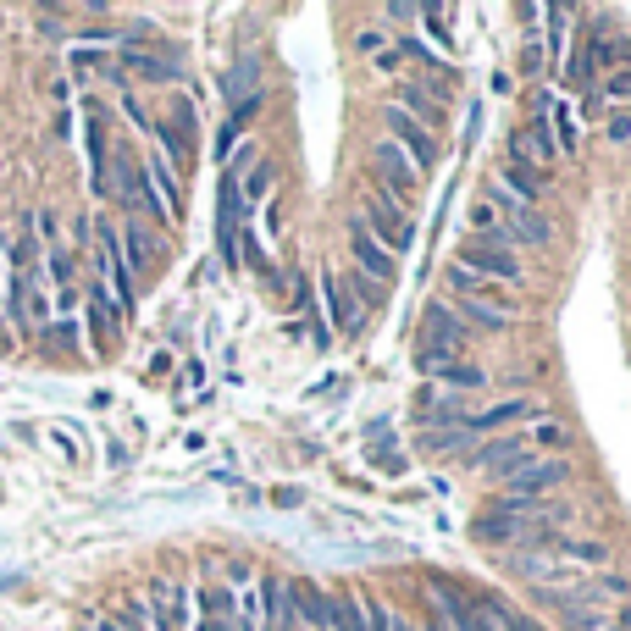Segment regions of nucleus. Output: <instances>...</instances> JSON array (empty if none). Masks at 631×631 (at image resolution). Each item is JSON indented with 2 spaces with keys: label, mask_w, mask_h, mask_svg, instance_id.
<instances>
[{
  "label": "nucleus",
  "mask_w": 631,
  "mask_h": 631,
  "mask_svg": "<svg viewBox=\"0 0 631 631\" xmlns=\"http://www.w3.org/2000/svg\"><path fill=\"white\" fill-rule=\"evenodd\" d=\"M454 266L488 277V283H521V261H515V244L504 239V233H493V239H477V233H471V239L460 244V261Z\"/></svg>",
  "instance_id": "nucleus-1"
},
{
  "label": "nucleus",
  "mask_w": 631,
  "mask_h": 631,
  "mask_svg": "<svg viewBox=\"0 0 631 631\" xmlns=\"http://www.w3.org/2000/svg\"><path fill=\"white\" fill-rule=\"evenodd\" d=\"M371 167H377V183H382L377 194H388V200L399 205V211H410V205H416L421 172L410 167V155L399 150V144H393V139H382L377 150H371Z\"/></svg>",
  "instance_id": "nucleus-2"
},
{
  "label": "nucleus",
  "mask_w": 631,
  "mask_h": 631,
  "mask_svg": "<svg viewBox=\"0 0 631 631\" xmlns=\"http://www.w3.org/2000/svg\"><path fill=\"white\" fill-rule=\"evenodd\" d=\"M360 227H366V233L388 255H399V250H410V244H416V227H410V216L399 211L388 194H371V200H366V222H360Z\"/></svg>",
  "instance_id": "nucleus-3"
},
{
  "label": "nucleus",
  "mask_w": 631,
  "mask_h": 631,
  "mask_svg": "<svg viewBox=\"0 0 631 631\" xmlns=\"http://www.w3.org/2000/svg\"><path fill=\"white\" fill-rule=\"evenodd\" d=\"M565 477H571V460H526L521 471H510V482H504V493H510V504H532L537 493H554L565 488Z\"/></svg>",
  "instance_id": "nucleus-4"
},
{
  "label": "nucleus",
  "mask_w": 631,
  "mask_h": 631,
  "mask_svg": "<svg viewBox=\"0 0 631 631\" xmlns=\"http://www.w3.org/2000/svg\"><path fill=\"white\" fill-rule=\"evenodd\" d=\"M382 117H388L393 144H399V150L410 155V167H416V172H432V167H438V155H443V150H438V133H427L416 117H405L399 106H388Z\"/></svg>",
  "instance_id": "nucleus-5"
},
{
  "label": "nucleus",
  "mask_w": 631,
  "mask_h": 631,
  "mask_svg": "<svg viewBox=\"0 0 631 631\" xmlns=\"http://www.w3.org/2000/svg\"><path fill=\"white\" fill-rule=\"evenodd\" d=\"M416 371L432 382H443V388H488V371L477 366V360H465V355H427V349H416Z\"/></svg>",
  "instance_id": "nucleus-6"
},
{
  "label": "nucleus",
  "mask_w": 631,
  "mask_h": 631,
  "mask_svg": "<svg viewBox=\"0 0 631 631\" xmlns=\"http://www.w3.org/2000/svg\"><path fill=\"white\" fill-rule=\"evenodd\" d=\"M499 227L510 244H532V250H543L548 239H554V227L537 216V205H521V200H504L499 205Z\"/></svg>",
  "instance_id": "nucleus-7"
},
{
  "label": "nucleus",
  "mask_w": 631,
  "mask_h": 631,
  "mask_svg": "<svg viewBox=\"0 0 631 631\" xmlns=\"http://www.w3.org/2000/svg\"><path fill=\"white\" fill-rule=\"evenodd\" d=\"M449 294L471 299V305H488V310H499V316H515V299L504 294V283H488V277L465 272V266H449Z\"/></svg>",
  "instance_id": "nucleus-8"
},
{
  "label": "nucleus",
  "mask_w": 631,
  "mask_h": 631,
  "mask_svg": "<svg viewBox=\"0 0 631 631\" xmlns=\"http://www.w3.org/2000/svg\"><path fill=\"white\" fill-rule=\"evenodd\" d=\"M349 250H355L360 272H366V277H371V283H377V288H388L393 277H399V261H393V255L382 250V244L371 239V233H366V227H360V222L349 227Z\"/></svg>",
  "instance_id": "nucleus-9"
},
{
  "label": "nucleus",
  "mask_w": 631,
  "mask_h": 631,
  "mask_svg": "<svg viewBox=\"0 0 631 631\" xmlns=\"http://www.w3.org/2000/svg\"><path fill=\"white\" fill-rule=\"evenodd\" d=\"M100 266H106L111 288H117V310H133V277H128V261H122V239H117V227L100 222Z\"/></svg>",
  "instance_id": "nucleus-10"
},
{
  "label": "nucleus",
  "mask_w": 631,
  "mask_h": 631,
  "mask_svg": "<svg viewBox=\"0 0 631 631\" xmlns=\"http://www.w3.org/2000/svg\"><path fill=\"white\" fill-rule=\"evenodd\" d=\"M532 460V443L526 438H493V443H482L477 454H471V471H521V465Z\"/></svg>",
  "instance_id": "nucleus-11"
},
{
  "label": "nucleus",
  "mask_w": 631,
  "mask_h": 631,
  "mask_svg": "<svg viewBox=\"0 0 631 631\" xmlns=\"http://www.w3.org/2000/svg\"><path fill=\"white\" fill-rule=\"evenodd\" d=\"M421 322H427V355H460L465 338H471V333H465V322H454L443 305H427Z\"/></svg>",
  "instance_id": "nucleus-12"
},
{
  "label": "nucleus",
  "mask_w": 631,
  "mask_h": 631,
  "mask_svg": "<svg viewBox=\"0 0 631 631\" xmlns=\"http://www.w3.org/2000/svg\"><path fill=\"white\" fill-rule=\"evenodd\" d=\"M532 416H537L532 399H499V405H488V410H471L465 432L477 438V432H499V427H515V421H532Z\"/></svg>",
  "instance_id": "nucleus-13"
},
{
  "label": "nucleus",
  "mask_w": 631,
  "mask_h": 631,
  "mask_svg": "<svg viewBox=\"0 0 631 631\" xmlns=\"http://www.w3.org/2000/svg\"><path fill=\"white\" fill-rule=\"evenodd\" d=\"M510 150H515V161H521V167H532V172H548V167H554V139L543 133V122H532V128H515L510 133Z\"/></svg>",
  "instance_id": "nucleus-14"
},
{
  "label": "nucleus",
  "mask_w": 631,
  "mask_h": 631,
  "mask_svg": "<svg viewBox=\"0 0 631 631\" xmlns=\"http://www.w3.org/2000/svg\"><path fill=\"white\" fill-rule=\"evenodd\" d=\"M288 604H299L294 615H305V620H316L322 631H333V609H338V604H333V598H327L316 582H288Z\"/></svg>",
  "instance_id": "nucleus-15"
},
{
  "label": "nucleus",
  "mask_w": 631,
  "mask_h": 631,
  "mask_svg": "<svg viewBox=\"0 0 631 631\" xmlns=\"http://www.w3.org/2000/svg\"><path fill=\"white\" fill-rule=\"evenodd\" d=\"M322 294H327V310H333V327H338V333H360V316H366V310H360L355 294L338 283V272L322 277Z\"/></svg>",
  "instance_id": "nucleus-16"
},
{
  "label": "nucleus",
  "mask_w": 631,
  "mask_h": 631,
  "mask_svg": "<svg viewBox=\"0 0 631 631\" xmlns=\"http://www.w3.org/2000/svg\"><path fill=\"white\" fill-rule=\"evenodd\" d=\"M144 178H150V194H155V205H161V216H167V222H178V200H183V194H178L172 167L155 155V161H144Z\"/></svg>",
  "instance_id": "nucleus-17"
},
{
  "label": "nucleus",
  "mask_w": 631,
  "mask_h": 631,
  "mask_svg": "<svg viewBox=\"0 0 631 631\" xmlns=\"http://www.w3.org/2000/svg\"><path fill=\"white\" fill-rule=\"evenodd\" d=\"M399 111H405V117H410V111H421V128H427V133L449 122V111H443V100L432 95V89H421V84H405V89H399Z\"/></svg>",
  "instance_id": "nucleus-18"
},
{
  "label": "nucleus",
  "mask_w": 631,
  "mask_h": 631,
  "mask_svg": "<svg viewBox=\"0 0 631 631\" xmlns=\"http://www.w3.org/2000/svg\"><path fill=\"white\" fill-rule=\"evenodd\" d=\"M122 67H128L133 78H144V84H167V78H178V61L155 56V50H122Z\"/></svg>",
  "instance_id": "nucleus-19"
},
{
  "label": "nucleus",
  "mask_w": 631,
  "mask_h": 631,
  "mask_svg": "<svg viewBox=\"0 0 631 631\" xmlns=\"http://www.w3.org/2000/svg\"><path fill=\"white\" fill-rule=\"evenodd\" d=\"M438 598H443V609H449V620H454L460 631H499V626L488 620V609H482V604H471V598L449 593V587H438Z\"/></svg>",
  "instance_id": "nucleus-20"
},
{
  "label": "nucleus",
  "mask_w": 631,
  "mask_h": 631,
  "mask_svg": "<svg viewBox=\"0 0 631 631\" xmlns=\"http://www.w3.org/2000/svg\"><path fill=\"white\" fill-rule=\"evenodd\" d=\"M122 200H128L133 211H161V205H155V194H150V178H144V167H139V161H122Z\"/></svg>",
  "instance_id": "nucleus-21"
},
{
  "label": "nucleus",
  "mask_w": 631,
  "mask_h": 631,
  "mask_svg": "<svg viewBox=\"0 0 631 631\" xmlns=\"http://www.w3.org/2000/svg\"><path fill=\"white\" fill-rule=\"evenodd\" d=\"M504 183H510V200H521V205H537V172L532 167H521V161H504V172H499Z\"/></svg>",
  "instance_id": "nucleus-22"
},
{
  "label": "nucleus",
  "mask_w": 631,
  "mask_h": 631,
  "mask_svg": "<svg viewBox=\"0 0 631 631\" xmlns=\"http://www.w3.org/2000/svg\"><path fill=\"white\" fill-rule=\"evenodd\" d=\"M122 244H128V255H122V261H128L133 272H144V266H155V255H161V244H155L150 233H144V227H128V233H122Z\"/></svg>",
  "instance_id": "nucleus-23"
},
{
  "label": "nucleus",
  "mask_w": 631,
  "mask_h": 631,
  "mask_svg": "<svg viewBox=\"0 0 631 631\" xmlns=\"http://www.w3.org/2000/svg\"><path fill=\"white\" fill-rule=\"evenodd\" d=\"M460 305V316H465V333L471 327H482V333H504L510 327V316H499V310H488V305H471V299H454Z\"/></svg>",
  "instance_id": "nucleus-24"
},
{
  "label": "nucleus",
  "mask_w": 631,
  "mask_h": 631,
  "mask_svg": "<svg viewBox=\"0 0 631 631\" xmlns=\"http://www.w3.org/2000/svg\"><path fill=\"white\" fill-rule=\"evenodd\" d=\"M355 609H360V631H393V620H388V604H382V598H371V593H355Z\"/></svg>",
  "instance_id": "nucleus-25"
},
{
  "label": "nucleus",
  "mask_w": 631,
  "mask_h": 631,
  "mask_svg": "<svg viewBox=\"0 0 631 631\" xmlns=\"http://www.w3.org/2000/svg\"><path fill=\"white\" fill-rule=\"evenodd\" d=\"M526 443H548V449H565V443H571V427H565V421H537V427L526 432Z\"/></svg>",
  "instance_id": "nucleus-26"
},
{
  "label": "nucleus",
  "mask_w": 631,
  "mask_h": 631,
  "mask_svg": "<svg viewBox=\"0 0 631 631\" xmlns=\"http://www.w3.org/2000/svg\"><path fill=\"white\" fill-rule=\"evenodd\" d=\"M482 609H488V620H493L499 631H537L532 620H526V615H515L510 604H482Z\"/></svg>",
  "instance_id": "nucleus-27"
},
{
  "label": "nucleus",
  "mask_w": 631,
  "mask_h": 631,
  "mask_svg": "<svg viewBox=\"0 0 631 631\" xmlns=\"http://www.w3.org/2000/svg\"><path fill=\"white\" fill-rule=\"evenodd\" d=\"M338 283H344L349 294H355V305H360V310H366V305H377V299H382V294H377V283H371V277H360V272H355V277H338Z\"/></svg>",
  "instance_id": "nucleus-28"
},
{
  "label": "nucleus",
  "mask_w": 631,
  "mask_h": 631,
  "mask_svg": "<svg viewBox=\"0 0 631 631\" xmlns=\"http://www.w3.org/2000/svg\"><path fill=\"white\" fill-rule=\"evenodd\" d=\"M560 56H565V12H554V28H548V72L560 67Z\"/></svg>",
  "instance_id": "nucleus-29"
},
{
  "label": "nucleus",
  "mask_w": 631,
  "mask_h": 631,
  "mask_svg": "<svg viewBox=\"0 0 631 631\" xmlns=\"http://www.w3.org/2000/svg\"><path fill=\"white\" fill-rule=\"evenodd\" d=\"M421 17L432 23V39H438V45H454V28H449V12H443V6H427Z\"/></svg>",
  "instance_id": "nucleus-30"
},
{
  "label": "nucleus",
  "mask_w": 631,
  "mask_h": 631,
  "mask_svg": "<svg viewBox=\"0 0 631 631\" xmlns=\"http://www.w3.org/2000/svg\"><path fill=\"white\" fill-rule=\"evenodd\" d=\"M554 548H560V554H576V560H604L598 543H576V537H554Z\"/></svg>",
  "instance_id": "nucleus-31"
},
{
  "label": "nucleus",
  "mask_w": 631,
  "mask_h": 631,
  "mask_svg": "<svg viewBox=\"0 0 631 631\" xmlns=\"http://www.w3.org/2000/svg\"><path fill=\"white\" fill-rule=\"evenodd\" d=\"M355 45H360V56H382V50H388V34H382V28H360Z\"/></svg>",
  "instance_id": "nucleus-32"
},
{
  "label": "nucleus",
  "mask_w": 631,
  "mask_h": 631,
  "mask_svg": "<svg viewBox=\"0 0 631 631\" xmlns=\"http://www.w3.org/2000/svg\"><path fill=\"white\" fill-rule=\"evenodd\" d=\"M465 438H471V432H465V427H449V432H427V449H465Z\"/></svg>",
  "instance_id": "nucleus-33"
},
{
  "label": "nucleus",
  "mask_w": 631,
  "mask_h": 631,
  "mask_svg": "<svg viewBox=\"0 0 631 631\" xmlns=\"http://www.w3.org/2000/svg\"><path fill=\"white\" fill-rule=\"evenodd\" d=\"M548 122H554V133H560V144H565V150H576V122H571V111H565V106H554V117H548Z\"/></svg>",
  "instance_id": "nucleus-34"
},
{
  "label": "nucleus",
  "mask_w": 631,
  "mask_h": 631,
  "mask_svg": "<svg viewBox=\"0 0 631 631\" xmlns=\"http://www.w3.org/2000/svg\"><path fill=\"white\" fill-rule=\"evenodd\" d=\"M604 95H609V100H631V67H615V72H609Z\"/></svg>",
  "instance_id": "nucleus-35"
},
{
  "label": "nucleus",
  "mask_w": 631,
  "mask_h": 631,
  "mask_svg": "<svg viewBox=\"0 0 631 631\" xmlns=\"http://www.w3.org/2000/svg\"><path fill=\"white\" fill-rule=\"evenodd\" d=\"M227 89H233V95H244V89H250V95H255V61H244V67L227 72Z\"/></svg>",
  "instance_id": "nucleus-36"
},
{
  "label": "nucleus",
  "mask_w": 631,
  "mask_h": 631,
  "mask_svg": "<svg viewBox=\"0 0 631 631\" xmlns=\"http://www.w3.org/2000/svg\"><path fill=\"white\" fill-rule=\"evenodd\" d=\"M333 620H338L344 631H360V609H355V598H344V604L333 609Z\"/></svg>",
  "instance_id": "nucleus-37"
},
{
  "label": "nucleus",
  "mask_w": 631,
  "mask_h": 631,
  "mask_svg": "<svg viewBox=\"0 0 631 631\" xmlns=\"http://www.w3.org/2000/svg\"><path fill=\"white\" fill-rule=\"evenodd\" d=\"M609 139H631V117L620 111V117H609Z\"/></svg>",
  "instance_id": "nucleus-38"
},
{
  "label": "nucleus",
  "mask_w": 631,
  "mask_h": 631,
  "mask_svg": "<svg viewBox=\"0 0 631 631\" xmlns=\"http://www.w3.org/2000/svg\"><path fill=\"white\" fill-rule=\"evenodd\" d=\"M521 67H526V72H543V67H548V61H543V50H537V45H526Z\"/></svg>",
  "instance_id": "nucleus-39"
},
{
  "label": "nucleus",
  "mask_w": 631,
  "mask_h": 631,
  "mask_svg": "<svg viewBox=\"0 0 631 631\" xmlns=\"http://www.w3.org/2000/svg\"><path fill=\"white\" fill-rule=\"evenodd\" d=\"M272 499H277V504H283V510H299V504H305V499H299V493H294V488H277V493H272Z\"/></svg>",
  "instance_id": "nucleus-40"
},
{
  "label": "nucleus",
  "mask_w": 631,
  "mask_h": 631,
  "mask_svg": "<svg viewBox=\"0 0 631 631\" xmlns=\"http://www.w3.org/2000/svg\"><path fill=\"white\" fill-rule=\"evenodd\" d=\"M620 631H631V604H626V609H620Z\"/></svg>",
  "instance_id": "nucleus-41"
},
{
  "label": "nucleus",
  "mask_w": 631,
  "mask_h": 631,
  "mask_svg": "<svg viewBox=\"0 0 631 631\" xmlns=\"http://www.w3.org/2000/svg\"><path fill=\"white\" fill-rule=\"evenodd\" d=\"M95 631H122V626H117V620H100V626H95Z\"/></svg>",
  "instance_id": "nucleus-42"
},
{
  "label": "nucleus",
  "mask_w": 631,
  "mask_h": 631,
  "mask_svg": "<svg viewBox=\"0 0 631 631\" xmlns=\"http://www.w3.org/2000/svg\"><path fill=\"white\" fill-rule=\"evenodd\" d=\"M427 631H449V626H443V620H427Z\"/></svg>",
  "instance_id": "nucleus-43"
},
{
  "label": "nucleus",
  "mask_w": 631,
  "mask_h": 631,
  "mask_svg": "<svg viewBox=\"0 0 631 631\" xmlns=\"http://www.w3.org/2000/svg\"><path fill=\"white\" fill-rule=\"evenodd\" d=\"M393 631H416V626H393Z\"/></svg>",
  "instance_id": "nucleus-44"
}]
</instances>
